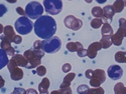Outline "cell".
<instances>
[{"label": "cell", "mask_w": 126, "mask_h": 94, "mask_svg": "<svg viewBox=\"0 0 126 94\" xmlns=\"http://www.w3.org/2000/svg\"><path fill=\"white\" fill-rule=\"evenodd\" d=\"M33 28L36 36L45 40L55 36V33L57 32V22L51 16L43 15L36 19L33 24Z\"/></svg>", "instance_id": "cell-1"}, {"label": "cell", "mask_w": 126, "mask_h": 94, "mask_svg": "<svg viewBox=\"0 0 126 94\" xmlns=\"http://www.w3.org/2000/svg\"><path fill=\"white\" fill-rule=\"evenodd\" d=\"M45 52L43 50H34V49H28L26 50L23 56L26 58L28 64L26 66L27 69H33L40 65L41 63V58L44 57Z\"/></svg>", "instance_id": "cell-2"}, {"label": "cell", "mask_w": 126, "mask_h": 94, "mask_svg": "<svg viewBox=\"0 0 126 94\" xmlns=\"http://www.w3.org/2000/svg\"><path fill=\"white\" fill-rule=\"evenodd\" d=\"M14 28L20 35H27L32 31L33 24L27 16H20L14 23Z\"/></svg>", "instance_id": "cell-3"}, {"label": "cell", "mask_w": 126, "mask_h": 94, "mask_svg": "<svg viewBox=\"0 0 126 94\" xmlns=\"http://www.w3.org/2000/svg\"><path fill=\"white\" fill-rule=\"evenodd\" d=\"M61 46H62V41L58 36H52L50 38L45 39L43 40V43H41L43 51L45 53H48V54L58 52L61 49Z\"/></svg>", "instance_id": "cell-4"}, {"label": "cell", "mask_w": 126, "mask_h": 94, "mask_svg": "<svg viewBox=\"0 0 126 94\" xmlns=\"http://www.w3.org/2000/svg\"><path fill=\"white\" fill-rule=\"evenodd\" d=\"M44 10V5H41L37 1H31L25 7V15L29 19H38L43 16Z\"/></svg>", "instance_id": "cell-5"}, {"label": "cell", "mask_w": 126, "mask_h": 94, "mask_svg": "<svg viewBox=\"0 0 126 94\" xmlns=\"http://www.w3.org/2000/svg\"><path fill=\"white\" fill-rule=\"evenodd\" d=\"M44 8L46 12L51 15H58L63 10L62 0H44Z\"/></svg>", "instance_id": "cell-6"}, {"label": "cell", "mask_w": 126, "mask_h": 94, "mask_svg": "<svg viewBox=\"0 0 126 94\" xmlns=\"http://www.w3.org/2000/svg\"><path fill=\"white\" fill-rule=\"evenodd\" d=\"M106 80V73L102 69L94 70L93 76L90 79V85L92 87H100V85Z\"/></svg>", "instance_id": "cell-7"}, {"label": "cell", "mask_w": 126, "mask_h": 94, "mask_svg": "<svg viewBox=\"0 0 126 94\" xmlns=\"http://www.w3.org/2000/svg\"><path fill=\"white\" fill-rule=\"evenodd\" d=\"M64 24L67 28L77 31L83 26V21L81 19H78L77 17H75L74 15H68L64 19Z\"/></svg>", "instance_id": "cell-8"}, {"label": "cell", "mask_w": 126, "mask_h": 94, "mask_svg": "<svg viewBox=\"0 0 126 94\" xmlns=\"http://www.w3.org/2000/svg\"><path fill=\"white\" fill-rule=\"evenodd\" d=\"M28 62L26 60V58L21 55V54H15L12 56V58L9 60L8 64L9 66H16V67H25L27 66Z\"/></svg>", "instance_id": "cell-9"}, {"label": "cell", "mask_w": 126, "mask_h": 94, "mask_svg": "<svg viewBox=\"0 0 126 94\" xmlns=\"http://www.w3.org/2000/svg\"><path fill=\"white\" fill-rule=\"evenodd\" d=\"M107 74L112 80H118L122 77L123 75V69L119 65H111L108 70H107Z\"/></svg>", "instance_id": "cell-10"}, {"label": "cell", "mask_w": 126, "mask_h": 94, "mask_svg": "<svg viewBox=\"0 0 126 94\" xmlns=\"http://www.w3.org/2000/svg\"><path fill=\"white\" fill-rule=\"evenodd\" d=\"M0 39H1V42H0V47H1V49L6 52L7 55H10V56L15 55V50L11 46V41L8 40L4 35L0 37Z\"/></svg>", "instance_id": "cell-11"}, {"label": "cell", "mask_w": 126, "mask_h": 94, "mask_svg": "<svg viewBox=\"0 0 126 94\" xmlns=\"http://www.w3.org/2000/svg\"><path fill=\"white\" fill-rule=\"evenodd\" d=\"M7 68H8V71L10 73V78H11L13 81H19L23 78V71L21 70L20 67L7 65Z\"/></svg>", "instance_id": "cell-12"}, {"label": "cell", "mask_w": 126, "mask_h": 94, "mask_svg": "<svg viewBox=\"0 0 126 94\" xmlns=\"http://www.w3.org/2000/svg\"><path fill=\"white\" fill-rule=\"evenodd\" d=\"M102 49V45L100 42H93L89 45L88 49H87V56L90 59H94L97 56L98 51Z\"/></svg>", "instance_id": "cell-13"}, {"label": "cell", "mask_w": 126, "mask_h": 94, "mask_svg": "<svg viewBox=\"0 0 126 94\" xmlns=\"http://www.w3.org/2000/svg\"><path fill=\"white\" fill-rule=\"evenodd\" d=\"M125 37L124 35V32L122 30H120L118 28L117 30V32L116 33H114L111 37V40H112V44H114L115 46H120L123 42V38Z\"/></svg>", "instance_id": "cell-14"}, {"label": "cell", "mask_w": 126, "mask_h": 94, "mask_svg": "<svg viewBox=\"0 0 126 94\" xmlns=\"http://www.w3.org/2000/svg\"><path fill=\"white\" fill-rule=\"evenodd\" d=\"M115 13L116 12H115L113 5H107V6L103 7V18L105 19V21H106V20H110L111 21Z\"/></svg>", "instance_id": "cell-15"}, {"label": "cell", "mask_w": 126, "mask_h": 94, "mask_svg": "<svg viewBox=\"0 0 126 94\" xmlns=\"http://www.w3.org/2000/svg\"><path fill=\"white\" fill-rule=\"evenodd\" d=\"M75 77H76V73H74V72L68 73V74L65 76L64 80H63L62 84H61V86H60V89H61V88H68V87H70L72 81L75 79Z\"/></svg>", "instance_id": "cell-16"}, {"label": "cell", "mask_w": 126, "mask_h": 94, "mask_svg": "<svg viewBox=\"0 0 126 94\" xmlns=\"http://www.w3.org/2000/svg\"><path fill=\"white\" fill-rule=\"evenodd\" d=\"M50 85V82L48 78H43L41 82L38 84V92L39 93H48V88Z\"/></svg>", "instance_id": "cell-17"}, {"label": "cell", "mask_w": 126, "mask_h": 94, "mask_svg": "<svg viewBox=\"0 0 126 94\" xmlns=\"http://www.w3.org/2000/svg\"><path fill=\"white\" fill-rule=\"evenodd\" d=\"M111 35H103L100 43L102 45V49H108L111 45H112V40H111Z\"/></svg>", "instance_id": "cell-18"}, {"label": "cell", "mask_w": 126, "mask_h": 94, "mask_svg": "<svg viewBox=\"0 0 126 94\" xmlns=\"http://www.w3.org/2000/svg\"><path fill=\"white\" fill-rule=\"evenodd\" d=\"M3 33H4V36L11 41L12 38L15 36V30L13 29V27L11 25H7L4 27V30H3Z\"/></svg>", "instance_id": "cell-19"}, {"label": "cell", "mask_w": 126, "mask_h": 94, "mask_svg": "<svg viewBox=\"0 0 126 94\" xmlns=\"http://www.w3.org/2000/svg\"><path fill=\"white\" fill-rule=\"evenodd\" d=\"M8 62H9L8 55L6 54V52L4 50H2L0 48V70H1L3 67L7 66Z\"/></svg>", "instance_id": "cell-20"}, {"label": "cell", "mask_w": 126, "mask_h": 94, "mask_svg": "<svg viewBox=\"0 0 126 94\" xmlns=\"http://www.w3.org/2000/svg\"><path fill=\"white\" fill-rule=\"evenodd\" d=\"M101 34H102V36L103 35H111L112 36L114 34L112 26L107 22H104V24L101 27Z\"/></svg>", "instance_id": "cell-21"}, {"label": "cell", "mask_w": 126, "mask_h": 94, "mask_svg": "<svg viewBox=\"0 0 126 94\" xmlns=\"http://www.w3.org/2000/svg\"><path fill=\"white\" fill-rule=\"evenodd\" d=\"M115 61L118 63H126V51H118L115 54Z\"/></svg>", "instance_id": "cell-22"}, {"label": "cell", "mask_w": 126, "mask_h": 94, "mask_svg": "<svg viewBox=\"0 0 126 94\" xmlns=\"http://www.w3.org/2000/svg\"><path fill=\"white\" fill-rule=\"evenodd\" d=\"M114 93L115 94H126V86L122 82H118L114 85Z\"/></svg>", "instance_id": "cell-23"}, {"label": "cell", "mask_w": 126, "mask_h": 94, "mask_svg": "<svg viewBox=\"0 0 126 94\" xmlns=\"http://www.w3.org/2000/svg\"><path fill=\"white\" fill-rule=\"evenodd\" d=\"M113 7L116 13H120L123 11V9L125 8V4L123 2V0H115V2L113 3Z\"/></svg>", "instance_id": "cell-24"}, {"label": "cell", "mask_w": 126, "mask_h": 94, "mask_svg": "<svg viewBox=\"0 0 126 94\" xmlns=\"http://www.w3.org/2000/svg\"><path fill=\"white\" fill-rule=\"evenodd\" d=\"M81 46H83V45H82V43H80V42H69V43L67 44V49H68L70 52H77L78 49H79Z\"/></svg>", "instance_id": "cell-25"}, {"label": "cell", "mask_w": 126, "mask_h": 94, "mask_svg": "<svg viewBox=\"0 0 126 94\" xmlns=\"http://www.w3.org/2000/svg\"><path fill=\"white\" fill-rule=\"evenodd\" d=\"M91 13L95 18H102L103 17V8H101L99 6L93 7L91 10Z\"/></svg>", "instance_id": "cell-26"}, {"label": "cell", "mask_w": 126, "mask_h": 94, "mask_svg": "<svg viewBox=\"0 0 126 94\" xmlns=\"http://www.w3.org/2000/svg\"><path fill=\"white\" fill-rule=\"evenodd\" d=\"M91 27L94 29H98L100 27H102V25L104 24V21L102 20V18H94L91 21Z\"/></svg>", "instance_id": "cell-27"}, {"label": "cell", "mask_w": 126, "mask_h": 94, "mask_svg": "<svg viewBox=\"0 0 126 94\" xmlns=\"http://www.w3.org/2000/svg\"><path fill=\"white\" fill-rule=\"evenodd\" d=\"M89 90H90V87H89L87 84H81V85H79L78 88H77L78 94H87Z\"/></svg>", "instance_id": "cell-28"}, {"label": "cell", "mask_w": 126, "mask_h": 94, "mask_svg": "<svg viewBox=\"0 0 126 94\" xmlns=\"http://www.w3.org/2000/svg\"><path fill=\"white\" fill-rule=\"evenodd\" d=\"M105 91L102 87H92L90 88V90L88 91L87 94H104Z\"/></svg>", "instance_id": "cell-29"}, {"label": "cell", "mask_w": 126, "mask_h": 94, "mask_svg": "<svg viewBox=\"0 0 126 94\" xmlns=\"http://www.w3.org/2000/svg\"><path fill=\"white\" fill-rule=\"evenodd\" d=\"M118 28L120 30H122L124 32V35H126V19L124 18H120L119 21H118Z\"/></svg>", "instance_id": "cell-30"}, {"label": "cell", "mask_w": 126, "mask_h": 94, "mask_svg": "<svg viewBox=\"0 0 126 94\" xmlns=\"http://www.w3.org/2000/svg\"><path fill=\"white\" fill-rule=\"evenodd\" d=\"M35 73L38 75V76H45L46 73H47V68L43 65H39L38 67H36V71Z\"/></svg>", "instance_id": "cell-31"}, {"label": "cell", "mask_w": 126, "mask_h": 94, "mask_svg": "<svg viewBox=\"0 0 126 94\" xmlns=\"http://www.w3.org/2000/svg\"><path fill=\"white\" fill-rule=\"evenodd\" d=\"M77 54H78V56L81 57V58L86 57V56H87V50L84 48L83 46H81V47L78 49V51H77Z\"/></svg>", "instance_id": "cell-32"}, {"label": "cell", "mask_w": 126, "mask_h": 94, "mask_svg": "<svg viewBox=\"0 0 126 94\" xmlns=\"http://www.w3.org/2000/svg\"><path fill=\"white\" fill-rule=\"evenodd\" d=\"M41 43H43V40H36V41H34V43H33V49L34 50H43Z\"/></svg>", "instance_id": "cell-33"}, {"label": "cell", "mask_w": 126, "mask_h": 94, "mask_svg": "<svg viewBox=\"0 0 126 94\" xmlns=\"http://www.w3.org/2000/svg\"><path fill=\"white\" fill-rule=\"evenodd\" d=\"M11 94H26V90L24 88L16 87V88H14V90L12 91Z\"/></svg>", "instance_id": "cell-34"}, {"label": "cell", "mask_w": 126, "mask_h": 94, "mask_svg": "<svg viewBox=\"0 0 126 94\" xmlns=\"http://www.w3.org/2000/svg\"><path fill=\"white\" fill-rule=\"evenodd\" d=\"M11 42H13L14 44H20V43L22 42V38H21V36H20V35H15L12 38Z\"/></svg>", "instance_id": "cell-35"}, {"label": "cell", "mask_w": 126, "mask_h": 94, "mask_svg": "<svg viewBox=\"0 0 126 94\" xmlns=\"http://www.w3.org/2000/svg\"><path fill=\"white\" fill-rule=\"evenodd\" d=\"M71 69H72V65L70 63H65L62 67L63 72H65V73H69L71 71Z\"/></svg>", "instance_id": "cell-36"}, {"label": "cell", "mask_w": 126, "mask_h": 94, "mask_svg": "<svg viewBox=\"0 0 126 94\" xmlns=\"http://www.w3.org/2000/svg\"><path fill=\"white\" fill-rule=\"evenodd\" d=\"M7 12V7L3 4H0V17H2Z\"/></svg>", "instance_id": "cell-37"}, {"label": "cell", "mask_w": 126, "mask_h": 94, "mask_svg": "<svg viewBox=\"0 0 126 94\" xmlns=\"http://www.w3.org/2000/svg\"><path fill=\"white\" fill-rule=\"evenodd\" d=\"M60 90H61L62 94H73L71 87H68V88H61Z\"/></svg>", "instance_id": "cell-38"}, {"label": "cell", "mask_w": 126, "mask_h": 94, "mask_svg": "<svg viewBox=\"0 0 126 94\" xmlns=\"http://www.w3.org/2000/svg\"><path fill=\"white\" fill-rule=\"evenodd\" d=\"M93 73H94V70H92V69H88V70H86V72H85V76H86V78L91 79L92 76H93Z\"/></svg>", "instance_id": "cell-39"}, {"label": "cell", "mask_w": 126, "mask_h": 94, "mask_svg": "<svg viewBox=\"0 0 126 94\" xmlns=\"http://www.w3.org/2000/svg\"><path fill=\"white\" fill-rule=\"evenodd\" d=\"M16 12H17L20 16H25V10H23L21 7H17V8H16Z\"/></svg>", "instance_id": "cell-40"}, {"label": "cell", "mask_w": 126, "mask_h": 94, "mask_svg": "<svg viewBox=\"0 0 126 94\" xmlns=\"http://www.w3.org/2000/svg\"><path fill=\"white\" fill-rule=\"evenodd\" d=\"M26 94H38V93H37V90H35L33 88H29L26 90Z\"/></svg>", "instance_id": "cell-41"}, {"label": "cell", "mask_w": 126, "mask_h": 94, "mask_svg": "<svg viewBox=\"0 0 126 94\" xmlns=\"http://www.w3.org/2000/svg\"><path fill=\"white\" fill-rule=\"evenodd\" d=\"M4 85H5V80L1 75H0V89H1Z\"/></svg>", "instance_id": "cell-42"}, {"label": "cell", "mask_w": 126, "mask_h": 94, "mask_svg": "<svg viewBox=\"0 0 126 94\" xmlns=\"http://www.w3.org/2000/svg\"><path fill=\"white\" fill-rule=\"evenodd\" d=\"M49 94H62L61 90H54V91H51Z\"/></svg>", "instance_id": "cell-43"}, {"label": "cell", "mask_w": 126, "mask_h": 94, "mask_svg": "<svg viewBox=\"0 0 126 94\" xmlns=\"http://www.w3.org/2000/svg\"><path fill=\"white\" fill-rule=\"evenodd\" d=\"M96 1H97L99 4H104V3H106L107 0H96Z\"/></svg>", "instance_id": "cell-44"}, {"label": "cell", "mask_w": 126, "mask_h": 94, "mask_svg": "<svg viewBox=\"0 0 126 94\" xmlns=\"http://www.w3.org/2000/svg\"><path fill=\"white\" fill-rule=\"evenodd\" d=\"M5 1H7L8 3H16L17 0H5Z\"/></svg>", "instance_id": "cell-45"}, {"label": "cell", "mask_w": 126, "mask_h": 94, "mask_svg": "<svg viewBox=\"0 0 126 94\" xmlns=\"http://www.w3.org/2000/svg\"><path fill=\"white\" fill-rule=\"evenodd\" d=\"M3 30H4V27H3V25H2L1 23H0V34L3 32Z\"/></svg>", "instance_id": "cell-46"}, {"label": "cell", "mask_w": 126, "mask_h": 94, "mask_svg": "<svg viewBox=\"0 0 126 94\" xmlns=\"http://www.w3.org/2000/svg\"><path fill=\"white\" fill-rule=\"evenodd\" d=\"M92 1H93V0H85V2H86V3H91Z\"/></svg>", "instance_id": "cell-47"}, {"label": "cell", "mask_w": 126, "mask_h": 94, "mask_svg": "<svg viewBox=\"0 0 126 94\" xmlns=\"http://www.w3.org/2000/svg\"><path fill=\"white\" fill-rule=\"evenodd\" d=\"M123 2H124V4H125V7H126V0H123Z\"/></svg>", "instance_id": "cell-48"}, {"label": "cell", "mask_w": 126, "mask_h": 94, "mask_svg": "<svg viewBox=\"0 0 126 94\" xmlns=\"http://www.w3.org/2000/svg\"><path fill=\"white\" fill-rule=\"evenodd\" d=\"M39 94H48V93H39Z\"/></svg>", "instance_id": "cell-49"}, {"label": "cell", "mask_w": 126, "mask_h": 94, "mask_svg": "<svg viewBox=\"0 0 126 94\" xmlns=\"http://www.w3.org/2000/svg\"><path fill=\"white\" fill-rule=\"evenodd\" d=\"M125 37H126V35H125Z\"/></svg>", "instance_id": "cell-50"}]
</instances>
